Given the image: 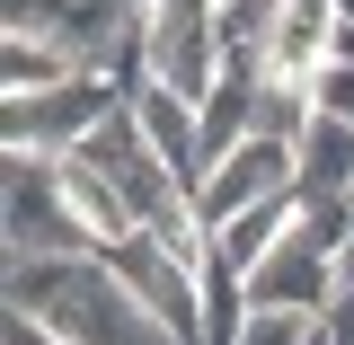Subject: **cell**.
I'll return each mask as SVG.
<instances>
[{
  "label": "cell",
  "mask_w": 354,
  "mask_h": 345,
  "mask_svg": "<svg viewBox=\"0 0 354 345\" xmlns=\"http://www.w3.org/2000/svg\"><path fill=\"white\" fill-rule=\"evenodd\" d=\"M97 257H106V274H115L177 345H204V265H186L169 239H151V230H133V239L97 248Z\"/></svg>",
  "instance_id": "cell-4"
},
{
  "label": "cell",
  "mask_w": 354,
  "mask_h": 345,
  "mask_svg": "<svg viewBox=\"0 0 354 345\" xmlns=\"http://www.w3.org/2000/svg\"><path fill=\"white\" fill-rule=\"evenodd\" d=\"M115 106H124V80H106V71H80V80H62V88H36V97H0V151H53L62 160Z\"/></svg>",
  "instance_id": "cell-3"
},
{
  "label": "cell",
  "mask_w": 354,
  "mask_h": 345,
  "mask_svg": "<svg viewBox=\"0 0 354 345\" xmlns=\"http://www.w3.org/2000/svg\"><path fill=\"white\" fill-rule=\"evenodd\" d=\"M0 345H62V337L44 328L36 310H0Z\"/></svg>",
  "instance_id": "cell-16"
},
{
  "label": "cell",
  "mask_w": 354,
  "mask_h": 345,
  "mask_svg": "<svg viewBox=\"0 0 354 345\" xmlns=\"http://www.w3.org/2000/svg\"><path fill=\"white\" fill-rule=\"evenodd\" d=\"M292 160H301V195H346L354 204V124L346 115H310Z\"/></svg>",
  "instance_id": "cell-12"
},
{
  "label": "cell",
  "mask_w": 354,
  "mask_h": 345,
  "mask_svg": "<svg viewBox=\"0 0 354 345\" xmlns=\"http://www.w3.org/2000/svg\"><path fill=\"white\" fill-rule=\"evenodd\" d=\"M337 274H346V292H354V239H346V248H337Z\"/></svg>",
  "instance_id": "cell-17"
},
{
  "label": "cell",
  "mask_w": 354,
  "mask_h": 345,
  "mask_svg": "<svg viewBox=\"0 0 354 345\" xmlns=\"http://www.w3.org/2000/svg\"><path fill=\"white\" fill-rule=\"evenodd\" d=\"M62 195H71V213H80V230L97 239V248H115V239H133L142 221H133L124 186L97 169V160H80V151H62Z\"/></svg>",
  "instance_id": "cell-10"
},
{
  "label": "cell",
  "mask_w": 354,
  "mask_h": 345,
  "mask_svg": "<svg viewBox=\"0 0 354 345\" xmlns=\"http://www.w3.org/2000/svg\"><path fill=\"white\" fill-rule=\"evenodd\" d=\"M124 106H133V124H142V142H151L186 186H204V97H186V88L142 71V80L124 88Z\"/></svg>",
  "instance_id": "cell-8"
},
{
  "label": "cell",
  "mask_w": 354,
  "mask_h": 345,
  "mask_svg": "<svg viewBox=\"0 0 354 345\" xmlns=\"http://www.w3.org/2000/svg\"><path fill=\"white\" fill-rule=\"evenodd\" d=\"M248 301L257 310H310V319H328V310L346 301V274H337V257H328L319 239H301V221H292V239L248 274Z\"/></svg>",
  "instance_id": "cell-7"
},
{
  "label": "cell",
  "mask_w": 354,
  "mask_h": 345,
  "mask_svg": "<svg viewBox=\"0 0 354 345\" xmlns=\"http://www.w3.org/2000/svg\"><path fill=\"white\" fill-rule=\"evenodd\" d=\"M310 106H319V115H346V124H354V62H346V53H328V62L310 71Z\"/></svg>",
  "instance_id": "cell-14"
},
{
  "label": "cell",
  "mask_w": 354,
  "mask_h": 345,
  "mask_svg": "<svg viewBox=\"0 0 354 345\" xmlns=\"http://www.w3.org/2000/svg\"><path fill=\"white\" fill-rule=\"evenodd\" d=\"M9 257H97L53 151H0V265Z\"/></svg>",
  "instance_id": "cell-1"
},
{
  "label": "cell",
  "mask_w": 354,
  "mask_h": 345,
  "mask_svg": "<svg viewBox=\"0 0 354 345\" xmlns=\"http://www.w3.org/2000/svg\"><path fill=\"white\" fill-rule=\"evenodd\" d=\"M292 186H301L292 142L248 133L230 160H213V169H204V186H195V221H204V230H221L230 213H248V204H266V195H292Z\"/></svg>",
  "instance_id": "cell-6"
},
{
  "label": "cell",
  "mask_w": 354,
  "mask_h": 345,
  "mask_svg": "<svg viewBox=\"0 0 354 345\" xmlns=\"http://www.w3.org/2000/svg\"><path fill=\"white\" fill-rule=\"evenodd\" d=\"M310 345H328V328H319V337H310Z\"/></svg>",
  "instance_id": "cell-18"
},
{
  "label": "cell",
  "mask_w": 354,
  "mask_h": 345,
  "mask_svg": "<svg viewBox=\"0 0 354 345\" xmlns=\"http://www.w3.org/2000/svg\"><path fill=\"white\" fill-rule=\"evenodd\" d=\"M88 62L71 53L62 36H0V97H36V88H62V80H80Z\"/></svg>",
  "instance_id": "cell-11"
},
{
  "label": "cell",
  "mask_w": 354,
  "mask_h": 345,
  "mask_svg": "<svg viewBox=\"0 0 354 345\" xmlns=\"http://www.w3.org/2000/svg\"><path fill=\"white\" fill-rule=\"evenodd\" d=\"M310 337H319L310 310H248V328H239V345H310Z\"/></svg>",
  "instance_id": "cell-13"
},
{
  "label": "cell",
  "mask_w": 354,
  "mask_h": 345,
  "mask_svg": "<svg viewBox=\"0 0 354 345\" xmlns=\"http://www.w3.org/2000/svg\"><path fill=\"white\" fill-rule=\"evenodd\" d=\"M71 18V0H0V27H18V36H53Z\"/></svg>",
  "instance_id": "cell-15"
},
{
  "label": "cell",
  "mask_w": 354,
  "mask_h": 345,
  "mask_svg": "<svg viewBox=\"0 0 354 345\" xmlns=\"http://www.w3.org/2000/svg\"><path fill=\"white\" fill-rule=\"evenodd\" d=\"M36 319H44L62 345H177L169 328H160V319H151V310L106 274V257L62 265V283H53V301H44Z\"/></svg>",
  "instance_id": "cell-2"
},
{
  "label": "cell",
  "mask_w": 354,
  "mask_h": 345,
  "mask_svg": "<svg viewBox=\"0 0 354 345\" xmlns=\"http://www.w3.org/2000/svg\"><path fill=\"white\" fill-rule=\"evenodd\" d=\"M142 62H151V80L186 88V97H213V80H221V0H151Z\"/></svg>",
  "instance_id": "cell-5"
},
{
  "label": "cell",
  "mask_w": 354,
  "mask_h": 345,
  "mask_svg": "<svg viewBox=\"0 0 354 345\" xmlns=\"http://www.w3.org/2000/svg\"><path fill=\"white\" fill-rule=\"evenodd\" d=\"M292 221H301V186H292V195H266V204H248V213H230L213 230V257L230 265V274H257V265L292 239Z\"/></svg>",
  "instance_id": "cell-9"
}]
</instances>
